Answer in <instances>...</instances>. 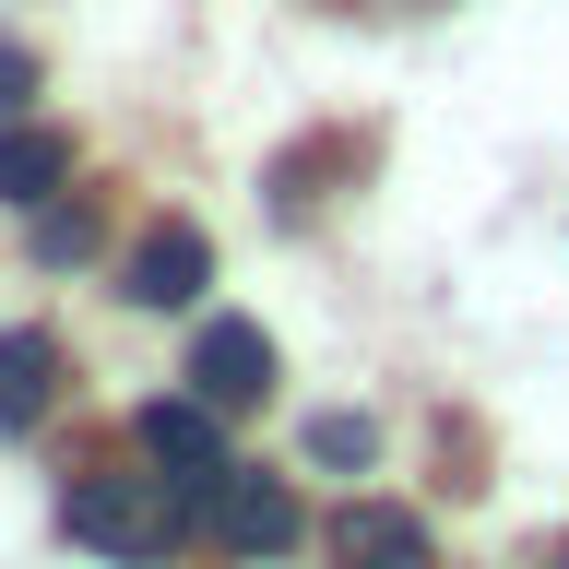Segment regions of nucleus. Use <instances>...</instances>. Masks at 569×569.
<instances>
[{"label":"nucleus","mask_w":569,"mask_h":569,"mask_svg":"<svg viewBox=\"0 0 569 569\" xmlns=\"http://www.w3.org/2000/svg\"><path fill=\"white\" fill-rule=\"evenodd\" d=\"M60 533L96 546V558H119V569H142V558H167L190 533V510H178V487L154 462H107V475H71L60 487Z\"/></svg>","instance_id":"obj_1"},{"label":"nucleus","mask_w":569,"mask_h":569,"mask_svg":"<svg viewBox=\"0 0 569 569\" xmlns=\"http://www.w3.org/2000/svg\"><path fill=\"white\" fill-rule=\"evenodd\" d=\"M131 451L178 487V510H190V522H202V510H213V487L238 475V462H226V427H213V403H190V391L142 403V416H131Z\"/></svg>","instance_id":"obj_2"},{"label":"nucleus","mask_w":569,"mask_h":569,"mask_svg":"<svg viewBox=\"0 0 569 569\" xmlns=\"http://www.w3.org/2000/svg\"><path fill=\"white\" fill-rule=\"evenodd\" d=\"M213 546H226V558H284V546H297V533H309V510H297V487H284V475H226V487H213Z\"/></svg>","instance_id":"obj_3"},{"label":"nucleus","mask_w":569,"mask_h":569,"mask_svg":"<svg viewBox=\"0 0 569 569\" xmlns=\"http://www.w3.org/2000/svg\"><path fill=\"white\" fill-rule=\"evenodd\" d=\"M261 391H273V332H261V320H202V332H190V403L238 416Z\"/></svg>","instance_id":"obj_4"},{"label":"nucleus","mask_w":569,"mask_h":569,"mask_svg":"<svg viewBox=\"0 0 569 569\" xmlns=\"http://www.w3.org/2000/svg\"><path fill=\"white\" fill-rule=\"evenodd\" d=\"M202 284H213V238H202V226H142L119 297H131V309H190Z\"/></svg>","instance_id":"obj_5"},{"label":"nucleus","mask_w":569,"mask_h":569,"mask_svg":"<svg viewBox=\"0 0 569 569\" xmlns=\"http://www.w3.org/2000/svg\"><path fill=\"white\" fill-rule=\"evenodd\" d=\"M332 569H427V522L391 498H345L332 510Z\"/></svg>","instance_id":"obj_6"},{"label":"nucleus","mask_w":569,"mask_h":569,"mask_svg":"<svg viewBox=\"0 0 569 569\" xmlns=\"http://www.w3.org/2000/svg\"><path fill=\"white\" fill-rule=\"evenodd\" d=\"M48 391H60V332L12 320V332H0V439H24V427L48 416Z\"/></svg>","instance_id":"obj_7"},{"label":"nucleus","mask_w":569,"mask_h":569,"mask_svg":"<svg viewBox=\"0 0 569 569\" xmlns=\"http://www.w3.org/2000/svg\"><path fill=\"white\" fill-rule=\"evenodd\" d=\"M60 178H71V131H36V119L0 131V202H12V213H48Z\"/></svg>","instance_id":"obj_8"},{"label":"nucleus","mask_w":569,"mask_h":569,"mask_svg":"<svg viewBox=\"0 0 569 569\" xmlns=\"http://www.w3.org/2000/svg\"><path fill=\"white\" fill-rule=\"evenodd\" d=\"M24 249L48 261V273H60V261H83V249H96V213H83V202H48V213L24 226Z\"/></svg>","instance_id":"obj_9"},{"label":"nucleus","mask_w":569,"mask_h":569,"mask_svg":"<svg viewBox=\"0 0 569 569\" xmlns=\"http://www.w3.org/2000/svg\"><path fill=\"white\" fill-rule=\"evenodd\" d=\"M368 451H380V427H368V416H309V462H332V475H368Z\"/></svg>","instance_id":"obj_10"},{"label":"nucleus","mask_w":569,"mask_h":569,"mask_svg":"<svg viewBox=\"0 0 569 569\" xmlns=\"http://www.w3.org/2000/svg\"><path fill=\"white\" fill-rule=\"evenodd\" d=\"M546 569H569V546H558V558H546Z\"/></svg>","instance_id":"obj_11"}]
</instances>
